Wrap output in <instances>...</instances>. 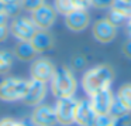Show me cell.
I'll return each instance as SVG.
<instances>
[{
    "instance_id": "cell-1",
    "label": "cell",
    "mask_w": 131,
    "mask_h": 126,
    "mask_svg": "<svg viewBox=\"0 0 131 126\" xmlns=\"http://www.w3.org/2000/svg\"><path fill=\"white\" fill-rule=\"evenodd\" d=\"M114 79V72L110 65H97L89 69L82 78V86L86 94L93 95L97 91L108 88L111 81Z\"/></svg>"
},
{
    "instance_id": "cell-2",
    "label": "cell",
    "mask_w": 131,
    "mask_h": 126,
    "mask_svg": "<svg viewBox=\"0 0 131 126\" xmlns=\"http://www.w3.org/2000/svg\"><path fill=\"white\" fill-rule=\"evenodd\" d=\"M51 89L58 99L73 96L76 91V79L71 69L66 67L55 68V72L51 78Z\"/></svg>"
},
{
    "instance_id": "cell-3",
    "label": "cell",
    "mask_w": 131,
    "mask_h": 126,
    "mask_svg": "<svg viewBox=\"0 0 131 126\" xmlns=\"http://www.w3.org/2000/svg\"><path fill=\"white\" fill-rule=\"evenodd\" d=\"M28 81L21 78H7L0 82V99L6 102L23 101L27 94Z\"/></svg>"
},
{
    "instance_id": "cell-4",
    "label": "cell",
    "mask_w": 131,
    "mask_h": 126,
    "mask_svg": "<svg viewBox=\"0 0 131 126\" xmlns=\"http://www.w3.org/2000/svg\"><path fill=\"white\" fill-rule=\"evenodd\" d=\"M10 33L20 41H31V38L37 33V27L34 26L31 19L17 17L10 24Z\"/></svg>"
},
{
    "instance_id": "cell-5",
    "label": "cell",
    "mask_w": 131,
    "mask_h": 126,
    "mask_svg": "<svg viewBox=\"0 0 131 126\" xmlns=\"http://www.w3.org/2000/svg\"><path fill=\"white\" fill-rule=\"evenodd\" d=\"M78 101L73 98H62L58 99L57 105H55V113H57V119L62 125H71L75 122V112H76Z\"/></svg>"
},
{
    "instance_id": "cell-6",
    "label": "cell",
    "mask_w": 131,
    "mask_h": 126,
    "mask_svg": "<svg viewBox=\"0 0 131 126\" xmlns=\"http://www.w3.org/2000/svg\"><path fill=\"white\" fill-rule=\"evenodd\" d=\"M90 103L93 106L96 115H106L110 113L114 103L113 94L108 88H104L102 91H97L96 94L90 95Z\"/></svg>"
},
{
    "instance_id": "cell-7",
    "label": "cell",
    "mask_w": 131,
    "mask_h": 126,
    "mask_svg": "<svg viewBox=\"0 0 131 126\" xmlns=\"http://www.w3.org/2000/svg\"><path fill=\"white\" fill-rule=\"evenodd\" d=\"M55 17H57V12H55L54 7L48 6V4H42L37 10L31 12V21L40 30L49 29L54 24Z\"/></svg>"
},
{
    "instance_id": "cell-8",
    "label": "cell",
    "mask_w": 131,
    "mask_h": 126,
    "mask_svg": "<svg viewBox=\"0 0 131 126\" xmlns=\"http://www.w3.org/2000/svg\"><path fill=\"white\" fill-rule=\"evenodd\" d=\"M31 122L35 126H54L58 123L55 109L48 105H40L31 115Z\"/></svg>"
},
{
    "instance_id": "cell-9",
    "label": "cell",
    "mask_w": 131,
    "mask_h": 126,
    "mask_svg": "<svg viewBox=\"0 0 131 126\" xmlns=\"http://www.w3.org/2000/svg\"><path fill=\"white\" fill-rule=\"evenodd\" d=\"M116 34H117V27L108 19L96 21L93 26V35L99 43L103 44L110 43V41L114 40Z\"/></svg>"
},
{
    "instance_id": "cell-10",
    "label": "cell",
    "mask_w": 131,
    "mask_h": 126,
    "mask_svg": "<svg viewBox=\"0 0 131 126\" xmlns=\"http://www.w3.org/2000/svg\"><path fill=\"white\" fill-rule=\"evenodd\" d=\"M31 78L37 81H42V82H47L52 78L55 72V67L54 64L51 62L47 58H40V60H35L31 65Z\"/></svg>"
},
{
    "instance_id": "cell-11",
    "label": "cell",
    "mask_w": 131,
    "mask_h": 126,
    "mask_svg": "<svg viewBox=\"0 0 131 126\" xmlns=\"http://www.w3.org/2000/svg\"><path fill=\"white\" fill-rule=\"evenodd\" d=\"M94 119H96V112H94L90 101H78L75 122L80 126H93Z\"/></svg>"
},
{
    "instance_id": "cell-12",
    "label": "cell",
    "mask_w": 131,
    "mask_h": 126,
    "mask_svg": "<svg viewBox=\"0 0 131 126\" xmlns=\"http://www.w3.org/2000/svg\"><path fill=\"white\" fill-rule=\"evenodd\" d=\"M47 94V86L45 82L37 79L28 81V88H27V94L24 96V102L27 105H38L44 101Z\"/></svg>"
},
{
    "instance_id": "cell-13",
    "label": "cell",
    "mask_w": 131,
    "mask_h": 126,
    "mask_svg": "<svg viewBox=\"0 0 131 126\" xmlns=\"http://www.w3.org/2000/svg\"><path fill=\"white\" fill-rule=\"evenodd\" d=\"M65 23L72 31H82L89 26V14L86 10L76 9L65 16Z\"/></svg>"
},
{
    "instance_id": "cell-14",
    "label": "cell",
    "mask_w": 131,
    "mask_h": 126,
    "mask_svg": "<svg viewBox=\"0 0 131 126\" xmlns=\"http://www.w3.org/2000/svg\"><path fill=\"white\" fill-rule=\"evenodd\" d=\"M30 43H31L34 51L41 54V52H45V51H48V50L52 48L54 40H52V37H51L49 33H47L45 30H41V31L35 33Z\"/></svg>"
},
{
    "instance_id": "cell-15",
    "label": "cell",
    "mask_w": 131,
    "mask_h": 126,
    "mask_svg": "<svg viewBox=\"0 0 131 126\" xmlns=\"http://www.w3.org/2000/svg\"><path fill=\"white\" fill-rule=\"evenodd\" d=\"M35 54L37 52L34 51V48H32L30 41H20V44L16 47V57H18L23 61L32 60Z\"/></svg>"
},
{
    "instance_id": "cell-16",
    "label": "cell",
    "mask_w": 131,
    "mask_h": 126,
    "mask_svg": "<svg viewBox=\"0 0 131 126\" xmlns=\"http://www.w3.org/2000/svg\"><path fill=\"white\" fill-rule=\"evenodd\" d=\"M118 102L125 108V111H131V84H125L118 91Z\"/></svg>"
},
{
    "instance_id": "cell-17",
    "label": "cell",
    "mask_w": 131,
    "mask_h": 126,
    "mask_svg": "<svg viewBox=\"0 0 131 126\" xmlns=\"http://www.w3.org/2000/svg\"><path fill=\"white\" fill-rule=\"evenodd\" d=\"M54 9H55V12L66 16L71 12L76 10V4H75V0H55Z\"/></svg>"
},
{
    "instance_id": "cell-18",
    "label": "cell",
    "mask_w": 131,
    "mask_h": 126,
    "mask_svg": "<svg viewBox=\"0 0 131 126\" xmlns=\"http://www.w3.org/2000/svg\"><path fill=\"white\" fill-rule=\"evenodd\" d=\"M13 54L7 50H0V74H6L12 68Z\"/></svg>"
},
{
    "instance_id": "cell-19",
    "label": "cell",
    "mask_w": 131,
    "mask_h": 126,
    "mask_svg": "<svg viewBox=\"0 0 131 126\" xmlns=\"http://www.w3.org/2000/svg\"><path fill=\"white\" fill-rule=\"evenodd\" d=\"M116 120H117V118L113 116L111 113L96 115L93 126H116Z\"/></svg>"
},
{
    "instance_id": "cell-20",
    "label": "cell",
    "mask_w": 131,
    "mask_h": 126,
    "mask_svg": "<svg viewBox=\"0 0 131 126\" xmlns=\"http://www.w3.org/2000/svg\"><path fill=\"white\" fill-rule=\"evenodd\" d=\"M107 19L117 27V24H121V23H124V21H127L128 20V16H125V14H123V13L117 12V10L111 9V12H110V14H108Z\"/></svg>"
},
{
    "instance_id": "cell-21",
    "label": "cell",
    "mask_w": 131,
    "mask_h": 126,
    "mask_svg": "<svg viewBox=\"0 0 131 126\" xmlns=\"http://www.w3.org/2000/svg\"><path fill=\"white\" fill-rule=\"evenodd\" d=\"M44 3V0H21V6L27 12H34L38 7H41Z\"/></svg>"
},
{
    "instance_id": "cell-22",
    "label": "cell",
    "mask_w": 131,
    "mask_h": 126,
    "mask_svg": "<svg viewBox=\"0 0 131 126\" xmlns=\"http://www.w3.org/2000/svg\"><path fill=\"white\" fill-rule=\"evenodd\" d=\"M114 0H92V6L97 7V9H107L111 7Z\"/></svg>"
},
{
    "instance_id": "cell-23",
    "label": "cell",
    "mask_w": 131,
    "mask_h": 126,
    "mask_svg": "<svg viewBox=\"0 0 131 126\" xmlns=\"http://www.w3.org/2000/svg\"><path fill=\"white\" fill-rule=\"evenodd\" d=\"M0 126H28V125H26L24 122H20V120L6 118V119H2V120H0Z\"/></svg>"
},
{
    "instance_id": "cell-24",
    "label": "cell",
    "mask_w": 131,
    "mask_h": 126,
    "mask_svg": "<svg viewBox=\"0 0 131 126\" xmlns=\"http://www.w3.org/2000/svg\"><path fill=\"white\" fill-rule=\"evenodd\" d=\"M75 4H76V9L86 10L89 6H92V0H75Z\"/></svg>"
},
{
    "instance_id": "cell-25",
    "label": "cell",
    "mask_w": 131,
    "mask_h": 126,
    "mask_svg": "<svg viewBox=\"0 0 131 126\" xmlns=\"http://www.w3.org/2000/svg\"><path fill=\"white\" fill-rule=\"evenodd\" d=\"M7 34H9V29H7L6 24H4V26H0V43L6 40Z\"/></svg>"
},
{
    "instance_id": "cell-26",
    "label": "cell",
    "mask_w": 131,
    "mask_h": 126,
    "mask_svg": "<svg viewBox=\"0 0 131 126\" xmlns=\"http://www.w3.org/2000/svg\"><path fill=\"white\" fill-rule=\"evenodd\" d=\"M123 52H124L125 57L131 58V40H128L127 43L124 44V47H123Z\"/></svg>"
},
{
    "instance_id": "cell-27",
    "label": "cell",
    "mask_w": 131,
    "mask_h": 126,
    "mask_svg": "<svg viewBox=\"0 0 131 126\" xmlns=\"http://www.w3.org/2000/svg\"><path fill=\"white\" fill-rule=\"evenodd\" d=\"M6 23H7V13L0 12V26H4Z\"/></svg>"
},
{
    "instance_id": "cell-28",
    "label": "cell",
    "mask_w": 131,
    "mask_h": 126,
    "mask_svg": "<svg viewBox=\"0 0 131 126\" xmlns=\"http://www.w3.org/2000/svg\"><path fill=\"white\" fill-rule=\"evenodd\" d=\"M17 2H21V0H3L4 6H9V4H13V3H17Z\"/></svg>"
},
{
    "instance_id": "cell-29",
    "label": "cell",
    "mask_w": 131,
    "mask_h": 126,
    "mask_svg": "<svg viewBox=\"0 0 131 126\" xmlns=\"http://www.w3.org/2000/svg\"><path fill=\"white\" fill-rule=\"evenodd\" d=\"M127 27H128V31H130V34H131V16L128 17V20H127Z\"/></svg>"
},
{
    "instance_id": "cell-30",
    "label": "cell",
    "mask_w": 131,
    "mask_h": 126,
    "mask_svg": "<svg viewBox=\"0 0 131 126\" xmlns=\"http://www.w3.org/2000/svg\"><path fill=\"white\" fill-rule=\"evenodd\" d=\"M0 12H4V3H3V0H0Z\"/></svg>"
},
{
    "instance_id": "cell-31",
    "label": "cell",
    "mask_w": 131,
    "mask_h": 126,
    "mask_svg": "<svg viewBox=\"0 0 131 126\" xmlns=\"http://www.w3.org/2000/svg\"><path fill=\"white\" fill-rule=\"evenodd\" d=\"M120 2H123V3H130L131 4V0H120Z\"/></svg>"
}]
</instances>
